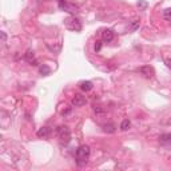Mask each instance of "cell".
Instances as JSON below:
<instances>
[{"mask_svg": "<svg viewBox=\"0 0 171 171\" xmlns=\"http://www.w3.org/2000/svg\"><path fill=\"white\" fill-rule=\"evenodd\" d=\"M146 6H147V3H145V2H139L138 3V7H141V8H146Z\"/></svg>", "mask_w": 171, "mask_h": 171, "instance_id": "ac0fdd59", "label": "cell"}, {"mask_svg": "<svg viewBox=\"0 0 171 171\" xmlns=\"http://www.w3.org/2000/svg\"><path fill=\"white\" fill-rule=\"evenodd\" d=\"M163 17H164L166 20L171 21V8H167V10L163 11Z\"/></svg>", "mask_w": 171, "mask_h": 171, "instance_id": "5bb4252c", "label": "cell"}, {"mask_svg": "<svg viewBox=\"0 0 171 171\" xmlns=\"http://www.w3.org/2000/svg\"><path fill=\"white\" fill-rule=\"evenodd\" d=\"M2 40H3V43H6V40H7V35H6V32H2Z\"/></svg>", "mask_w": 171, "mask_h": 171, "instance_id": "ffe728a7", "label": "cell"}, {"mask_svg": "<svg viewBox=\"0 0 171 171\" xmlns=\"http://www.w3.org/2000/svg\"><path fill=\"white\" fill-rule=\"evenodd\" d=\"M59 7L62 8V10H64V11H67V12H70V13H75L76 12V8L75 6H71V4H68V3H66L64 0H59Z\"/></svg>", "mask_w": 171, "mask_h": 171, "instance_id": "5b68a950", "label": "cell"}, {"mask_svg": "<svg viewBox=\"0 0 171 171\" xmlns=\"http://www.w3.org/2000/svg\"><path fill=\"white\" fill-rule=\"evenodd\" d=\"M164 62H166V66H167L169 68H171V59H170V58H169V59H166Z\"/></svg>", "mask_w": 171, "mask_h": 171, "instance_id": "d6986e66", "label": "cell"}, {"mask_svg": "<svg viewBox=\"0 0 171 171\" xmlns=\"http://www.w3.org/2000/svg\"><path fill=\"white\" fill-rule=\"evenodd\" d=\"M24 60H27L28 63H31V64H34V66H36V59H35V55H34V52L31 51V49H28V51L24 53Z\"/></svg>", "mask_w": 171, "mask_h": 171, "instance_id": "9c48e42d", "label": "cell"}, {"mask_svg": "<svg viewBox=\"0 0 171 171\" xmlns=\"http://www.w3.org/2000/svg\"><path fill=\"white\" fill-rule=\"evenodd\" d=\"M48 134H49V128L48 127H42L38 131V136L39 138H47Z\"/></svg>", "mask_w": 171, "mask_h": 171, "instance_id": "7c38bea8", "label": "cell"}, {"mask_svg": "<svg viewBox=\"0 0 171 171\" xmlns=\"http://www.w3.org/2000/svg\"><path fill=\"white\" fill-rule=\"evenodd\" d=\"M94 49H95V52H99L102 49V42H100V40H98V42L95 43V47H94Z\"/></svg>", "mask_w": 171, "mask_h": 171, "instance_id": "2e32d148", "label": "cell"}, {"mask_svg": "<svg viewBox=\"0 0 171 171\" xmlns=\"http://www.w3.org/2000/svg\"><path fill=\"white\" fill-rule=\"evenodd\" d=\"M79 87H80V90L82 91H84V92H88V91H91L92 90V82H90V80H82V82L79 83Z\"/></svg>", "mask_w": 171, "mask_h": 171, "instance_id": "ba28073f", "label": "cell"}, {"mask_svg": "<svg viewBox=\"0 0 171 171\" xmlns=\"http://www.w3.org/2000/svg\"><path fill=\"white\" fill-rule=\"evenodd\" d=\"M139 72L142 75H145L146 78H151V76L154 75V70H152V67H150V66H145V67L139 68Z\"/></svg>", "mask_w": 171, "mask_h": 171, "instance_id": "52a82bcc", "label": "cell"}, {"mask_svg": "<svg viewBox=\"0 0 171 171\" xmlns=\"http://www.w3.org/2000/svg\"><path fill=\"white\" fill-rule=\"evenodd\" d=\"M64 23H66L67 30L75 31V32H79V31H82V23H80V20L78 19V17L71 16V17H68V19L64 20Z\"/></svg>", "mask_w": 171, "mask_h": 171, "instance_id": "7a4b0ae2", "label": "cell"}, {"mask_svg": "<svg viewBox=\"0 0 171 171\" xmlns=\"http://www.w3.org/2000/svg\"><path fill=\"white\" fill-rule=\"evenodd\" d=\"M39 72H40V75H43V76H47V75H49V74H51V68H49L48 66L43 64V66H40V67H39Z\"/></svg>", "mask_w": 171, "mask_h": 171, "instance_id": "8fae6325", "label": "cell"}, {"mask_svg": "<svg viewBox=\"0 0 171 171\" xmlns=\"http://www.w3.org/2000/svg\"><path fill=\"white\" fill-rule=\"evenodd\" d=\"M130 120L128 119H124L123 122H122V124H120V130H122V131H126V130H128V127H130Z\"/></svg>", "mask_w": 171, "mask_h": 171, "instance_id": "4fadbf2b", "label": "cell"}, {"mask_svg": "<svg viewBox=\"0 0 171 171\" xmlns=\"http://www.w3.org/2000/svg\"><path fill=\"white\" fill-rule=\"evenodd\" d=\"M90 152H91V150H90V147L87 145H82L78 147L76 154H75V159H76L78 166H84L87 163L90 158Z\"/></svg>", "mask_w": 171, "mask_h": 171, "instance_id": "6da1fadb", "label": "cell"}, {"mask_svg": "<svg viewBox=\"0 0 171 171\" xmlns=\"http://www.w3.org/2000/svg\"><path fill=\"white\" fill-rule=\"evenodd\" d=\"M139 27V20H134L132 21V30H136Z\"/></svg>", "mask_w": 171, "mask_h": 171, "instance_id": "e0dca14e", "label": "cell"}, {"mask_svg": "<svg viewBox=\"0 0 171 171\" xmlns=\"http://www.w3.org/2000/svg\"><path fill=\"white\" fill-rule=\"evenodd\" d=\"M104 131L106 132H114L115 131V127H114V124H109V126H104Z\"/></svg>", "mask_w": 171, "mask_h": 171, "instance_id": "9a60e30c", "label": "cell"}, {"mask_svg": "<svg viewBox=\"0 0 171 171\" xmlns=\"http://www.w3.org/2000/svg\"><path fill=\"white\" fill-rule=\"evenodd\" d=\"M71 103H72V106H75V107H82L86 104V98L83 95H80V94H75V96L72 98Z\"/></svg>", "mask_w": 171, "mask_h": 171, "instance_id": "277c9868", "label": "cell"}, {"mask_svg": "<svg viewBox=\"0 0 171 171\" xmlns=\"http://www.w3.org/2000/svg\"><path fill=\"white\" fill-rule=\"evenodd\" d=\"M159 142L162 145H171V134H163L160 135Z\"/></svg>", "mask_w": 171, "mask_h": 171, "instance_id": "30bf717a", "label": "cell"}, {"mask_svg": "<svg viewBox=\"0 0 171 171\" xmlns=\"http://www.w3.org/2000/svg\"><path fill=\"white\" fill-rule=\"evenodd\" d=\"M58 135H59V139L62 143L67 145L71 141V131L68 128V126H60L58 127Z\"/></svg>", "mask_w": 171, "mask_h": 171, "instance_id": "3957f363", "label": "cell"}, {"mask_svg": "<svg viewBox=\"0 0 171 171\" xmlns=\"http://www.w3.org/2000/svg\"><path fill=\"white\" fill-rule=\"evenodd\" d=\"M114 36H115L114 31L110 30V28H107V30H104V31L102 32V39L104 40V42H107V43L112 42V40H114Z\"/></svg>", "mask_w": 171, "mask_h": 171, "instance_id": "8992f818", "label": "cell"}]
</instances>
